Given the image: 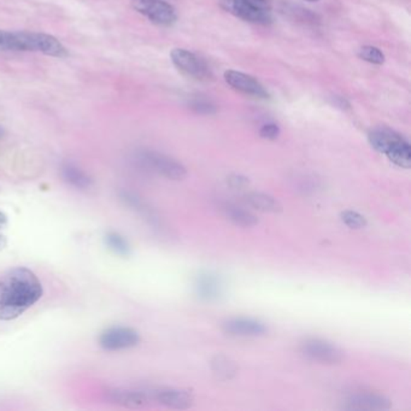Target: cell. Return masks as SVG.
Listing matches in <instances>:
<instances>
[{
	"instance_id": "30",
	"label": "cell",
	"mask_w": 411,
	"mask_h": 411,
	"mask_svg": "<svg viewBox=\"0 0 411 411\" xmlns=\"http://www.w3.org/2000/svg\"><path fill=\"white\" fill-rule=\"evenodd\" d=\"M305 1H309V3H316V1H320V0H305Z\"/></svg>"
},
{
	"instance_id": "18",
	"label": "cell",
	"mask_w": 411,
	"mask_h": 411,
	"mask_svg": "<svg viewBox=\"0 0 411 411\" xmlns=\"http://www.w3.org/2000/svg\"><path fill=\"white\" fill-rule=\"evenodd\" d=\"M63 178L66 179L67 183H70L76 188H81V190H86L91 186L92 180L87 174H85L81 169L76 168V166L67 164L63 168Z\"/></svg>"
},
{
	"instance_id": "17",
	"label": "cell",
	"mask_w": 411,
	"mask_h": 411,
	"mask_svg": "<svg viewBox=\"0 0 411 411\" xmlns=\"http://www.w3.org/2000/svg\"><path fill=\"white\" fill-rule=\"evenodd\" d=\"M222 210L229 221H232L233 223L240 227L247 228L258 223L257 217L254 216L252 212L247 211L245 209L237 207L234 204H224Z\"/></svg>"
},
{
	"instance_id": "2",
	"label": "cell",
	"mask_w": 411,
	"mask_h": 411,
	"mask_svg": "<svg viewBox=\"0 0 411 411\" xmlns=\"http://www.w3.org/2000/svg\"><path fill=\"white\" fill-rule=\"evenodd\" d=\"M368 140L375 151L385 154L395 166L409 169L411 166V147L407 139L393 129L379 127L370 130Z\"/></svg>"
},
{
	"instance_id": "22",
	"label": "cell",
	"mask_w": 411,
	"mask_h": 411,
	"mask_svg": "<svg viewBox=\"0 0 411 411\" xmlns=\"http://www.w3.org/2000/svg\"><path fill=\"white\" fill-rule=\"evenodd\" d=\"M341 221L344 222L349 228L361 229L367 226L366 217L361 215L360 212L353 210H346L341 214Z\"/></svg>"
},
{
	"instance_id": "1",
	"label": "cell",
	"mask_w": 411,
	"mask_h": 411,
	"mask_svg": "<svg viewBox=\"0 0 411 411\" xmlns=\"http://www.w3.org/2000/svg\"><path fill=\"white\" fill-rule=\"evenodd\" d=\"M44 293L37 275L25 266H16L0 276V320L11 321L40 300Z\"/></svg>"
},
{
	"instance_id": "7",
	"label": "cell",
	"mask_w": 411,
	"mask_h": 411,
	"mask_svg": "<svg viewBox=\"0 0 411 411\" xmlns=\"http://www.w3.org/2000/svg\"><path fill=\"white\" fill-rule=\"evenodd\" d=\"M133 6L154 25L171 27L178 21L174 6L164 0H133Z\"/></svg>"
},
{
	"instance_id": "19",
	"label": "cell",
	"mask_w": 411,
	"mask_h": 411,
	"mask_svg": "<svg viewBox=\"0 0 411 411\" xmlns=\"http://www.w3.org/2000/svg\"><path fill=\"white\" fill-rule=\"evenodd\" d=\"M212 370L214 373L219 375L221 379H231L237 374L238 368L234 362L224 356H217L211 362Z\"/></svg>"
},
{
	"instance_id": "29",
	"label": "cell",
	"mask_w": 411,
	"mask_h": 411,
	"mask_svg": "<svg viewBox=\"0 0 411 411\" xmlns=\"http://www.w3.org/2000/svg\"><path fill=\"white\" fill-rule=\"evenodd\" d=\"M5 246H6V238L0 234V250L4 249Z\"/></svg>"
},
{
	"instance_id": "25",
	"label": "cell",
	"mask_w": 411,
	"mask_h": 411,
	"mask_svg": "<svg viewBox=\"0 0 411 411\" xmlns=\"http://www.w3.org/2000/svg\"><path fill=\"white\" fill-rule=\"evenodd\" d=\"M228 183L233 188H244L247 186L249 179H246L243 175H233L229 178Z\"/></svg>"
},
{
	"instance_id": "8",
	"label": "cell",
	"mask_w": 411,
	"mask_h": 411,
	"mask_svg": "<svg viewBox=\"0 0 411 411\" xmlns=\"http://www.w3.org/2000/svg\"><path fill=\"white\" fill-rule=\"evenodd\" d=\"M171 59L175 67L190 78L203 81L211 76L207 63L191 51L175 49L171 51Z\"/></svg>"
},
{
	"instance_id": "24",
	"label": "cell",
	"mask_w": 411,
	"mask_h": 411,
	"mask_svg": "<svg viewBox=\"0 0 411 411\" xmlns=\"http://www.w3.org/2000/svg\"><path fill=\"white\" fill-rule=\"evenodd\" d=\"M0 51H15L13 32L0 30Z\"/></svg>"
},
{
	"instance_id": "26",
	"label": "cell",
	"mask_w": 411,
	"mask_h": 411,
	"mask_svg": "<svg viewBox=\"0 0 411 411\" xmlns=\"http://www.w3.org/2000/svg\"><path fill=\"white\" fill-rule=\"evenodd\" d=\"M193 109H195L198 112H202V110H204L203 114H211V110L212 111L215 110L208 102H200V100H195Z\"/></svg>"
},
{
	"instance_id": "15",
	"label": "cell",
	"mask_w": 411,
	"mask_h": 411,
	"mask_svg": "<svg viewBox=\"0 0 411 411\" xmlns=\"http://www.w3.org/2000/svg\"><path fill=\"white\" fill-rule=\"evenodd\" d=\"M108 398L112 403L118 404L121 407H144L151 402L149 391L130 390V388H110L106 391Z\"/></svg>"
},
{
	"instance_id": "4",
	"label": "cell",
	"mask_w": 411,
	"mask_h": 411,
	"mask_svg": "<svg viewBox=\"0 0 411 411\" xmlns=\"http://www.w3.org/2000/svg\"><path fill=\"white\" fill-rule=\"evenodd\" d=\"M229 13L241 20L256 25H269L273 22L268 0H226Z\"/></svg>"
},
{
	"instance_id": "20",
	"label": "cell",
	"mask_w": 411,
	"mask_h": 411,
	"mask_svg": "<svg viewBox=\"0 0 411 411\" xmlns=\"http://www.w3.org/2000/svg\"><path fill=\"white\" fill-rule=\"evenodd\" d=\"M105 243H106L109 249L112 250L115 254H121V256H128L129 252H130V247H129L127 240L117 233L106 234Z\"/></svg>"
},
{
	"instance_id": "21",
	"label": "cell",
	"mask_w": 411,
	"mask_h": 411,
	"mask_svg": "<svg viewBox=\"0 0 411 411\" xmlns=\"http://www.w3.org/2000/svg\"><path fill=\"white\" fill-rule=\"evenodd\" d=\"M360 59L366 61V62L372 63V64H376V66H381L385 63V54L380 49L375 47V46L366 45L362 47L360 52H358Z\"/></svg>"
},
{
	"instance_id": "14",
	"label": "cell",
	"mask_w": 411,
	"mask_h": 411,
	"mask_svg": "<svg viewBox=\"0 0 411 411\" xmlns=\"http://www.w3.org/2000/svg\"><path fill=\"white\" fill-rule=\"evenodd\" d=\"M344 407L348 410H387L391 403L386 397L378 393L358 392L348 397Z\"/></svg>"
},
{
	"instance_id": "28",
	"label": "cell",
	"mask_w": 411,
	"mask_h": 411,
	"mask_svg": "<svg viewBox=\"0 0 411 411\" xmlns=\"http://www.w3.org/2000/svg\"><path fill=\"white\" fill-rule=\"evenodd\" d=\"M6 223H8V217H6L4 212L0 211V229L4 228Z\"/></svg>"
},
{
	"instance_id": "23",
	"label": "cell",
	"mask_w": 411,
	"mask_h": 411,
	"mask_svg": "<svg viewBox=\"0 0 411 411\" xmlns=\"http://www.w3.org/2000/svg\"><path fill=\"white\" fill-rule=\"evenodd\" d=\"M259 135L266 140H275L280 135V127L275 123H268L259 129Z\"/></svg>"
},
{
	"instance_id": "9",
	"label": "cell",
	"mask_w": 411,
	"mask_h": 411,
	"mask_svg": "<svg viewBox=\"0 0 411 411\" xmlns=\"http://www.w3.org/2000/svg\"><path fill=\"white\" fill-rule=\"evenodd\" d=\"M140 336L129 327H111L105 329L99 336V345L106 351H120L137 346Z\"/></svg>"
},
{
	"instance_id": "6",
	"label": "cell",
	"mask_w": 411,
	"mask_h": 411,
	"mask_svg": "<svg viewBox=\"0 0 411 411\" xmlns=\"http://www.w3.org/2000/svg\"><path fill=\"white\" fill-rule=\"evenodd\" d=\"M300 352L304 357L320 364H339L344 361V352L329 341L309 338L300 344Z\"/></svg>"
},
{
	"instance_id": "13",
	"label": "cell",
	"mask_w": 411,
	"mask_h": 411,
	"mask_svg": "<svg viewBox=\"0 0 411 411\" xmlns=\"http://www.w3.org/2000/svg\"><path fill=\"white\" fill-rule=\"evenodd\" d=\"M149 398L157 403L162 404L164 407L171 409H188L193 404V395L187 391L178 390V388H154L149 391Z\"/></svg>"
},
{
	"instance_id": "5",
	"label": "cell",
	"mask_w": 411,
	"mask_h": 411,
	"mask_svg": "<svg viewBox=\"0 0 411 411\" xmlns=\"http://www.w3.org/2000/svg\"><path fill=\"white\" fill-rule=\"evenodd\" d=\"M137 161L142 166H145L146 169L162 175L166 179L179 181L185 179L187 174L186 168L181 163L168 157L166 154H158L154 151H144L139 154Z\"/></svg>"
},
{
	"instance_id": "12",
	"label": "cell",
	"mask_w": 411,
	"mask_h": 411,
	"mask_svg": "<svg viewBox=\"0 0 411 411\" xmlns=\"http://www.w3.org/2000/svg\"><path fill=\"white\" fill-rule=\"evenodd\" d=\"M222 329L226 334L240 338H256L268 332L266 324L250 317H234L224 321Z\"/></svg>"
},
{
	"instance_id": "16",
	"label": "cell",
	"mask_w": 411,
	"mask_h": 411,
	"mask_svg": "<svg viewBox=\"0 0 411 411\" xmlns=\"http://www.w3.org/2000/svg\"><path fill=\"white\" fill-rule=\"evenodd\" d=\"M245 202L251 208L256 209L257 211L268 212V214H276L283 210V205L276 198L271 195L261 193V192H252L245 195Z\"/></svg>"
},
{
	"instance_id": "27",
	"label": "cell",
	"mask_w": 411,
	"mask_h": 411,
	"mask_svg": "<svg viewBox=\"0 0 411 411\" xmlns=\"http://www.w3.org/2000/svg\"><path fill=\"white\" fill-rule=\"evenodd\" d=\"M333 103L336 106H339L341 109H346L349 108L350 104L344 99V98H341V97H334V100H333Z\"/></svg>"
},
{
	"instance_id": "11",
	"label": "cell",
	"mask_w": 411,
	"mask_h": 411,
	"mask_svg": "<svg viewBox=\"0 0 411 411\" xmlns=\"http://www.w3.org/2000/svg\"><path fill=\"white\" fill-rule=\"evenodd\" d=\"M224 80L231 87L244 93V94L261 98V99L269 98V93L266 91V87L251 75L237 70H227L224 73Z\"/></svg>"
},
{
	"instance_id": "3",
	"label": "cell",
	"mask_w": 411,
	"mask_h": 411,
	"mask_svg": "<svg viewBox=\"0 0 411 411\" xmlns=\"http://www.w3.org/2000/svg\"><path fill=\"white\" fill-rule=\"evenodd\" d=\"M15 51L42 52L56 59H66L68 51L59 39L44 33L13 32Z\"/></svg>"
},
{
	"instance_id": "10",
	"label": "cell",
	"mask_w": 411,
	"mask_h": 411,
	"mask_svg": "<svg viewBox=\"0 0 411 411\" xmlns=\"http://www.w3.org/2000/svg\"><path fill=\"white\" fill-rule=\"evenodd\" d=\"M195 293L203 302H216L223 295V281L212 271H202L193 283Z\"/></svg>"
}]
</instances>
